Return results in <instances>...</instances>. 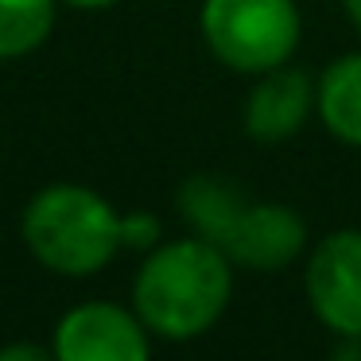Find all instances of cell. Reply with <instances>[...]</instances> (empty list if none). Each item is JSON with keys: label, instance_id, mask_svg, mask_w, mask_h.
<instances>
[{"label": "cell", "instance_id": "cell-1", "mask_svg": "<svg viewBox=\"0 0 361 361\" xmlns=\"http://www.w3.org/2000/svg\"><path fill=\"white\" fill-rule=\"evenodd\" d=\"M233 299V260L190 233L144 252L133 276V307L159 342H195L218 326Z\"/></svg>", "mask_w": 361, "mask_h": 361}, {"label": "cell", "instance_id": "cell-6", "mask_svg": "<svg viewBox=\"0 0 361 361\" xmlns=\"http://www.w3.org/2000/svg\"><path fill=\"white\" fill-rule=\"evenodd\" d=\"M319 109V82L307 71L283 63L257 74L241 105V128L257 144H283Z\"/></svg>", "mask_w": 361, "mask_h": 361}, {"label": "cell", "instance_id": "cell-7", "mask_svg": "<svg viewBox=\"0 0 361 361\" xmlns=\"http://www.w3.org/2000/svg\"><path fill=\"white\" fill-rule=\"evenodd\" d=\"M307 221L283 202H249L221 252L245 272H283L307 252Z\"/></svg>", "mask_w": 361, "mask_h": 361}, {"label": "cell", "instance_id": "cell-11", "mask_svg": "<svg viewBox=\"0 0 361 361\" xmlns=\"http://www.w3.org/2000/svg\"><path fill=\"white\" fill-rule=\"evenodd\" d=\"M121 241L133 252H152L164 241V221L152 210H125L121 214Z\"/></svg>", "mask_w": 361, "mask_h": 361}, {"label": "cell", "instance_id": "cell-2", "mask_svg": "<svg viewBox=\"0 0 361 361\" xmlns=\"http://www.w3.org/2000/svg\"><path fill=\"white\" fill-rule=\"evenodd\" d=\"M20 237L47 272L66 280L105 272L125 249L121 210L86 183H51L35 190L20 218Z\"/></svg>", "mask_w": 361, "mask_h": 361}, {"label": "cell", "instance_id": "cell-8", "mask_svg": "<svg viewBox=\"0 0 361 361\" xmlns=\"http://www.w3.org/2000/svg\"><path fill=\"white\" fill-rule=\"evenodd\" d=\"M175 206H179V218L187 221L190 233L206 237L221 249L226 237L233 233L241 210L249 206L245 190L237 187L233 179L218 171H198V175H187L179 183V195H175Z\"/></svg>", "mask_w": 361, "mask_h": 361}, {"label": "cell", "instance_id": "cell-13", "mask_svg": "<svg viewBox=\"0 0 361 361\" xmlns=\"http://www.w3.org/2000/svg\"><path fill=\"white\" fill-rule=\"evenodd\" d=\"M59 4H71V8H82V12H97V8L117 4V0H59Z\"/></svg>", "mask_w": 361, "mask_h": 361}, {"label": "cell", "instance_id": "cell-3", "mask_svg": "<svg viewBox=\"0 0 361 361\" xmlns=\"http://www.w3.org/2000/svg\"><path fill=\"white\" fill-rule=\"evenodd\" d=\"M198 32L221 66L257 78L291 63L303 20L295 0H202Z\"/></svg>", "mask_w": 361, "mask_h": 361}, {"label": "cell", "instance_id": "cell-5", "mask_svg": "<svg viewBox=\"0 0 361 361\" xmlns=\"http://www.w3.org/2000/svg\"><path fill=\"white\" fill-rule=\"evenodd\" d=\"M51 345L59 361H144L152 353V330L133 303L86 299L55 322Z\"/></svg>", "mask_w": 361, "mask_h": 361}, {"label": "cell", "instance_id": "cell-14", "mask_svg": "<svg viewBox=\"0 0 361 361\" xmlns=\"http://www.w3.org/2000/svg\"><path fill=\"white\" fill-rule=\"evenodd\" d=\"M342 8H345V16L353 20V27L361 32V0H342Z\"/></svg>", "mask_w": 361, "mask_h": 361}, {"label": "cell", "instance_id": "cell-9", "mask_svg": "<svg viewBox=\"0 0 361 361\" xmlns=\"http://www.w3.org/2000/svg\"><path fill=\"white\" fill-rule=\"evenodd\" d=\"M319 121L334 140L361 148V51L338 55L319 74Z\"/></svg>", "mask_w": 361, "mask_h": 361}, {"label": "cell", "instance_id": "cell-12", "mask_svg": "<svg viewBox=\"0 0 361 361\" xmlns=\"http://www.w3.org/2000/svg\"><path fill=\"white\" fill-rule=\"evenodd\" d=\"M55 345H32V342H12L0 350V361H51Z\"/></svg>", "mask_w": 361, "mask_h": 361}, {"label": "cell", "instance_id": "cell-4", "mask_svg": "<svg viewBox=\"0 0 361 361\" xmlns=\"http://www.w3.org/2000/svg\"><path fill=\"white\" fill-rule=\"evenodd\" d=\"M303 291L334 338H361V229H334L311 249Z\"/></svg>", "mask_w": 361, "mask_h": 361}, {"label": "cell", "instance_id": "cell-10", "mask_svg": "<svg viewBox=\"0 0 361 361\" xmlns=\"http://www.w3.org/2000/svg\"><path fill=\"white\" fill-rule=\"evenodd\" d=\"M59 0H0V63L27 59L55 35Z\"/></svg>", "mask_w": 361, "mask_h": 361}]
</instances>
